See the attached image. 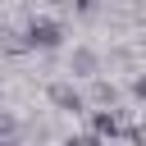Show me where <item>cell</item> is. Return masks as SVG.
Wrapping results in <instances>:
<instances>
[{
  "instance_id": "obj_10",
  "label": "cell",
  "mask_w": 146,
  "mask_h": 146,
  "mask_svg": "<svg viewBox=\"0 0 146 146\" xmlns=\"http://www.w3.org/2000/svg\"><path fill=\"white\" fill-rule=\"evenodd\" d=\"M128 96H132L137 105H146V73H137V78H132V87H128Z\"/></svg>"
},
{
  "instance_id": "obj_9",
  "label": "cell",
  "mask_w": 146,
  "mask_h": 146,
  "mask_svg": "<svg viewBox=\"0 0 146 146\" xmlns=\"http://www.w3.org/2000/svg\"><path fill=\"white\" fill-rule=\"evenodd\" d=\"M64 146H105V141H100L96 132H73V137H68Z\"/></svg>"
},
{
  "instance_id": "obj_11",
  "label": "cell",
  "mask_w": 146,
  "mask_h": 146,
  "mask_svg": "<svg viewBox=\"0 0 146 146\" xmlns=\"http://www.w3.org/2000/svg\"><path fill=\"white\" fill-rule=\"evenodd\" d=\"M0 146H14V141H0Z\"/></svg>"
},
{
  "instance_id": "obj_5",
  "label": "cell",
  "mask_w": 146,
  "mask_h": 146,
  "mask_svg": "<svg viewBox=\"0 0 146 146\" xmlns=\"http://www.w3.org/2000/svg\"><path fill=\"white\" fill-rule=\"evenodd\" d=\"M82 96H87V110H119V87L105 78H91V91Z\"/></svg>"
},
{
  "instance_id": "obj_1",
  "label": "cell",
  "mask_w": 146,
  "mask_h": 146,
  "mask_svg": "<svg viewBox=\"0 0 146 146\" xmlns=\"http://www.w3.org/2000/svg\"><path fill=\"white\" fill-rule=\"evenodd\" d=\"M18 32H23L27 50H41V55H50V50H59V46H64V23H59V18H46V14H41V18L32 14Z\"/></svg>"
},
{
  "instance_id": "obj_6",
  "label": "cell",
  "mask_w": 146,
  "mask_h": 146,
  "mask_svg": "<svg viewBox=\"0 0 146 146\" xmlns=\"http://www.w3.org/2000/svg\"><path fill=\"white\" fill-rule=\"evenodd\" d=\"M0 55H5V59L27 55V41H23V32H18V27H5V23H0Z\"/></svg>"
},
{
  "instance_id": "obj_4",
  "label": "cell",
  "mask_w": 146,
  "mask_h": 146,
  "mask_svg": "<svg viewBox=\"0 0 146 146\" xmlns=\"http://www.w3.org/2000/svg\"><path fill=\"white\" fill-rule=\"evenodd\" d=\"M68 73L73 78H87V82L100 78V50L96 46H73L68 50Z\"/></svg>"
},
{
  "instance_id": "obj_8",
  "label": "cell",
  "mask_w": 146,
  "mask_h": 146,
  "mask_svg": "<svg viewBox=\"0 0 146 146\" xmlns=\"http://www.w3.org/2000/svg\"><path fill=\"white\" fill-rule=\"evenodd\" d=\"M68 5H73V14H78V18H96V9H100L96 0H68Z\"/></svg>"
},
{
  "instance_id": "obj_3",
  "label": "cell",
  "mask_w": 146,
  "mask_h": 146,
  "mask_svg": "<svg viewBox=\"0 0 146 146\" xmlns=\"http://www.w3.org/2000/svg\"><path fill=\"white\" fill-rule=\"evenodd\" d=\"M46 100H50L55 110H64V114H87V96H82L73 82H50V87H46Z\"/></svg>"
},
{
  "instance_id": "obj_2",
  "label": "cell",
  "mask_w": 146,
  "mask_h": 146,
  "mask_svg": "<svg viewBox=\"0 0 146 146\" xmlns=\"http://www.w3.org/2000/svg\"><path fill=\"white\" fill-rule=\"evenodd\" d=\"M128 128H132V123H128L123 110H91V128H87V132H96V137L110 146V141H123Z\"/></svg>"
},
{
  "instance_id": "obj_7",
  "label": "cell",
  "mask_w": 146,
  "mask_h": 146,
  "mask_svg": "<svg viewBox=\"0 0 146 146\" xmlns=\"http://www.w3.org/2000/svg\"><path fill=\"white\" fill-rule=\"evenodd\" d=\"M14 137H18V119L9 110H0V141H14Z\"/></svg>"
}]
</instances>
